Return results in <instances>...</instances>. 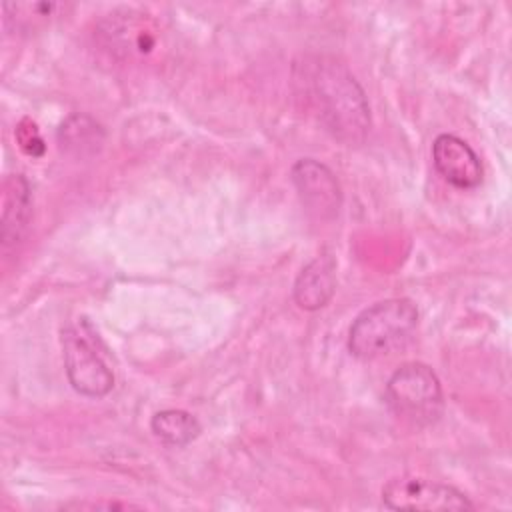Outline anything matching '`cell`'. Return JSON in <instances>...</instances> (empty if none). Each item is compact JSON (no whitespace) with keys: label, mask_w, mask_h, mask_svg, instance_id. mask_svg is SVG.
Instances as JSON below:
<instances>
[{"label":"cell","mask_w":512,"mask_h":512,"mask_svg":"<svg viewBox=\"0 0 512 512\" xmlns=\"http://www.w3.org/2000/svg\"><path fill=\"white\" fill-rule=\"evenodd\" d=\"M418 326V308L408 298H388L364 308L350 326L348 350L374 360L404 346Z\"/></svg>","instance_id":"7a4b0ae2"},{"label":"cell","mask_w":512,"mask_h":512,"mask_svg":"<svg viewBox=\"0 0 512 512\" xmlns=\"http://www.w3.org/2000/svg\"><path fill=\"white\" fill-rule=\"evenodd\" d=\"M334 260L328 254L316 256L308 262L294 282V300L302 310L324 308L336 290Z\"/></svg>","instance_id":"ba28073f"},{"label":"cell","mask_w":512,"mask_h":512,"mask_svg":"<svg viewBox=\"0 0 512 512\" xmlns=\"http://www.w3.org/2000/svg\"><path fill=\"white\" fill-rule=\"evenodd\" d=\"M2 242L14 244L28 228L32 214L30 184L22 174L8 176L2 188Z\"/></svg>","instance_id":"9c48e42d"},{"label":"cell","mask_w":512,"mask_h":512,"mask_svg":"<svg viewBox=\"0 0 512 512\" xmlns=\"http://www.w3.org/2000/svg\"><path fill=\"white\" fill-rule=\"evenodd\" d=\"M298 96L318 122L346 146H358L370 132V106L352 72L330 56H310L294 66Z\"/></svg>","instance_id":"6da1fadb"},{"label":"cell","mask_w":512,"mask_h":512,"mask_svg":"<svg viewBox=\"0 0 512 512\" xmlns=\"http://www.w3.org/2000/svg\"><path fill=\"white\" fill-rule=\"evenodd\" d=\"M18 142H20V146H22L28 154H32V156H38V152L34 150V146H38L40 150H44V144H42V138H40L36 126H34L32 122H28V120H24V122L18 126Z\"/></svg>","instance_id":"8fae6325"},{"label":"cell","mask_w":512,"mask_h":512,"mask_svg":"<svg viewBox=\"0 0 512 512\" xmlns=\"http://www.w3.org/2000/svg\"><path fill=\"white\" fill-rule=\"evenodd\" d=\"M150 428L160 442L174 448L190 444L192 440L198 438L202 430L200 422L190 412L178 410V408L156 412L150 420Z\"/></svg>","instance_id":"30bf717a"},{"label":"cell","mask_w":512,"mask_h":512,"mask_svg":"<svg viewBox=\"0 0 512 512\" xmlns=\"http://www.w3.org/2000/svg\"><path fill=\"white\" fill-rule=\"evenodd\" d=\"M390 412L404 424L422 428L434 424L444 410V394L436 372L422 362L402 364L384 392Z\"/></svg>","instance_id":"3957f363"},{"label":"cell","mask_w":512,"mask_h":512,"mask_svg":"<svg viewBox=\"0 0 512 512\" xmlns=\"http://www.w3.org/2000/svg\"><path fill=\"white\" fill-rule=\"evenodd\" d=\"M292 182L304 208L320 220H330L342 206V192L334 172L316 162L314 158H302L292 166Z\"/></svg>","instance_id":"8992f818"},{"label":"cell","mask_w":512,"mask_h":512,"mask_svg":"<svg viewBox=\"0 0 512 512\" xmlns=\"http://www.w3.org/2000/svg\"><path fill=\"white\" fill-rule=\"evenodd\" d=\"M382 504L390 510H472L474 504L454 486L418 478L398 476L382 488Z\"/></svg>","instance_id":"5b68a950"},{"label":"cell","mask_w":512,"mask_h":512,"mask_svg":"<svg viewBox=\"0 0 512 512\" xmlns=\"http://www.w3.org/2000/svg\"><path fill=\"white\" fill-rule=\"evenodd\" d=\"M432 162L438 174L460 190L482 182V162L468 142L454 134H440L432 144Z\"/></svg>","instance_id":"52a82bcc"},{"label":"cell","mask_w":512,"mask_h":512,"mask_svg":"<svg viewBox=\"0 0 512 512\" xmlns=\"http://www.w3.org/2000/svg\"><path fill=\"white\" fill-rule=\"evenodd\" d=\"M62 356L70 386L86 398H102L114 388V372L100 352L98 334L86 320L62 330Z\"/></svg>","instance_id":"277c9868"}]
</instances>
